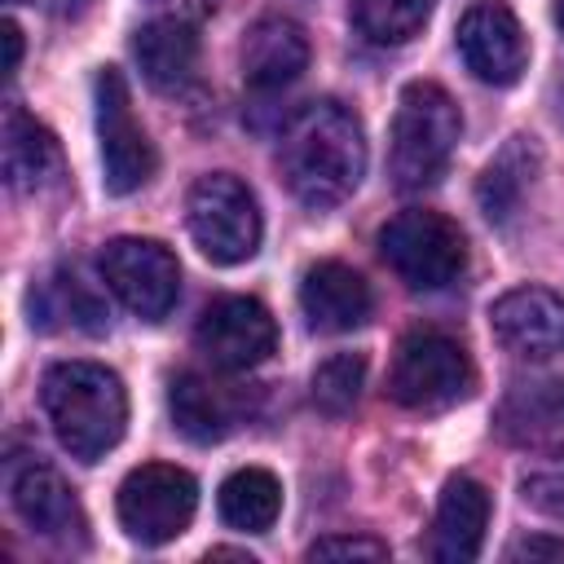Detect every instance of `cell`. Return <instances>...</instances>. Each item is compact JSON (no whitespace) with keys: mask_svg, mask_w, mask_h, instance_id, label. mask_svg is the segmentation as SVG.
I'll return each mask as SVG.
<instances>
[{"mask_svg":"<svg viewBox=\"0 0 564 564\" xmlns=\"http://www.w3.org/2000/svg\"><path fill=\"white\" fill-rule=\"evenodd\" d=\"M278 163L286 189L304 207H335L344 203L366 176V132L357 115L339 101H308L291 115L278 141Z\"/></svg>","mask_w":564,"mask_h":564,"instance_id":"cell-1","label":"cell"},{"mask_svg":"<svg viewBox=\"0 0 564 564\" xmlns=\"http://www.w3.org/2000/svg\"><path fill=\"white\" fill-rule=\"evenodd\" d=\"M44 414L62 449L79 463H101L128 427V392L123 379L97 361H57L40 383Z\"/></svg>","mask_w":564,"mask_h":564,"instance_id":"cell-2","label":"cell"},{"mask_svg":"<svg viewBox=\"0 0 564 564\" xmlns=\"http://www.w3.org/2000/svg\"><path fill=\"white\" fill-rule=\"evenodd\" d=\"M463 137V115L454 106V97L441 84L414 79L401 88L397 97V115H392V145H388V172L401 189H423L432 185L454 145Z\"/></svg>","mask_w":564,"mask_h":564,"instance_id":"cell-3","label":"cell"},{"mask_svg":"<svg viewBox=\"0 0 564 564\" xmlns=\"http://www.w3.org/2000/svg\"><path fill=\"white\" fill-rule=\"evenodd\" d=\"M379 256L410 291H445L467 269V238L449 216L410 207L379 229Z\"/></svg>","mask_w":564,"mask_h":564,"instance_id":"cell-4","label":"cell"},{"mask_svg":"<svg viewBox=\"0 0 564 564\" xmlns=\"http://www.w3.org/2000/svg\"><path fill=\"white\" fill-rule=\"evenodd\" d=\"M185 225L194 247L212 260V264H242L260 251V203L256 194L229 176V172H212L198 176L189 198H185Z\"/></svg>","mask_w":564,"mask_h":564,"instance_id":"cell-5","label":"cell"},{"mask_svg":"<svg viewBox=\"0 0 564 564\" xmlns=\"http://www.w3.org/2000/svg\"><path fill=\"white\" fill-rule=\"evenodd\" d=\"M388 388L405 410H449L471 397L476 370L458 339L441 330H410L397 344Z\"/></svg>","mask_w":564,"mask_h":564,"instance_id":"cell-6","label":"cell"},{"mask_svg":"<svg viewBox=\"0 0 564 564\" xmlns=\"http://www.w3.org/2000/svg\"><path fill=\"white\" fill-rule=\"evenodd\" d=\"M194 507H198V485L185 467H172V463L132 467L115 498L123 533L141 546H163L181 538L194 520Z\"/></svg>","mask_w":564,"mask_h":564,"instance_id":"cell-7","label":"cell"},{"mask_svg":"<svg viewBox=\"0 0 564 564\" xmlns=\"http://www.w3.org/2000/svg\"><path fill=\"white\" fill-rule=\"evenodd\" d=\"M97 141H101V185L110 194L123 198L154 176L159 154H154L145 128L137 123L128 84L115 66H106L97 75Z\"/></svg>","mask_w":564,"mask_h":564,"instance_id":"cell-8","label":"cell"},{"mask_svg":"<svg viewBox=\"0 0 564 564\" xmlns=\"http://www.w3.org/2000/svg\"><path fill=\"white\" fill-rule=\"evenodd\" d=\"M101 278L145 322L167 317L181 295V264L154 238H110L101 247Z\"/></svg>","mask_w":564,"mask_h":564,"instance_id":"cell-9","label":"cell"},{"mask_svg":"<svg viewBox=\"0 0 564 564\" xmlns=\"http://www.w3.org/2000/svg\"><path fill=\"white\" fill-rule=\"evenodd\" d=\"M194 344L220 370H251L278 348V326L260 300L220 295L203 308V317L194 326Z\"/></svg>","mask_w":564,"mask_h":564,"instance_id":"cell-10","label":"cell"},{"mask_svg":"<svg viewBox=\"0 0 564 564\" xmlns=\"http://www.w3.org/2000/svg\"><path fill=\"white\" fill-rule=\"evenodd\" d=\"M458 53L480 84L507 88L529 66V40L507 0H476L458 18Z\"/></svg>","mask_w":564,"mask_h":564,"instance_id":"cell-11","label":"cell"},{"mask_svg":"<svg viewBox=\"0 0 564 564\" xmlns=\"http://www.w3.org/2000/svg\"><path fill=\"white\" fill-rule=\"evenodd\" d=\"M489 326L498 344L516 357H555L564 352V300L546 286H516L494 300Z\"/></svg>","mask_w":564,"mask_h":564,"instance_id":"cell-12","label":"cell"},{"mask_svg":"<svg viewBox=\"0 0 564 564\" xmlns=\"http://www.w3.org/2000/svg\"><path fill=\"white\" fill-rule=\"evenodd\" d=\"M9 502L18 520L40 538H79L84 533V507L66 476L40 458L18 463L9 471Z\"/></svg>","mask_w":564,"mask_h":564,"instance_id":"cell-13","label":"cell"},{"mask_svg":"<svg viewBox=\"0 0 564 564\" xmlns=\"http://www.w3.org/2000/svg\"><path fill=\"white\" fill-rule=\"evenodd\" d=\"M238 62H242V84L251 93H278V88H286L304 75L308 35H304L300 22H291L282 13H264L247 26Z\"/></svg>","mask_w":564,"mask_h":564,"instance_id":"cell-14","label":"cell"},{"mask_svg":"<svg viewBox=\"0 0 564 564\" xmlns=\"http://www.w3.org/2000/svg\"><path fill=\"white\" fill-rule=\"evenodd\" d=\"M300 308L308 317L313 330L322 335H344L352 326H361L375 308V295L366 286V278L339 260H322L304 273L300 282Z\"/></svg>","mask_w":564,"mask_h":564,"instance_id":"cell-15","label":"cell"},{"mask_svg":"<svg viewBox=\"0 0 564 564\" xmlns=\"http://www.w3.org/2000/svg\"><path fill=\"white\" fill-rule=\"evenodd\" d=\"M485 529H489V494L480 480L471 476H449L436 502V520H432V560L441 564H467L480 555L485 546Z\"/></svg>","mask_w":564,"mask_h":564,"instance_id":"cell-16","label":"cell"},{"mask_svg":"<svg viewBox=\"0 0 564 564\" xmlns=\"http://www.w3.org/2000/svg\"><path fill=\"white\" fill-rule=\"evenodd\" d=\"M167 410H172V423L185 441L194 445H212V441H225L238 423V401L234 392L207 383L203 375H176L172 388H167Z\"/></svg>","mask_w":564,"mask_h":564,"instance_id":"cell-17","label":"cell"},{"mask_svg":"<svg viewBox=\"0 0 564 564\" xmlns=\"http://www.w3.org/2000/svg\"><path fill=\"white\" fill-rule=\"evenodd\" d=\"M0 159H4V181L22 194L31 189H44L57 167H62V154H57V141L44 123H35L26 110L9 106L4 115V137H0Z\"/></svg>","mask_w":564,"mask_h":564,"instance_id":"cell-18","label":"cell"},{"mask_svg":"<svg viewBox=\"0 0 564 564\" xmlns=\"http://www.w3.org/2000/svg\"><path fill=\"white\" fill-rule=\"evenodd\" d=\"M132 53L154 88H181L198 66V35L181 18H154L137 31Z\"/></svg>","mask_w":564,"mask_h":564,"instance_id":"cell-19","label":"cell"},{"mask_svg":"<svg viewBox=\"0 0 564 564\" xmlns=\"http://www.w3.org/2000/svg\"><path fill=\"white\" fill-rule=\"evenodd\" d=\"M538 141L516 132L507 137V145L489 159V167L480 172L476 181V198H480V212L494 220V225H507L511 212L524 203L529 185H533V172H538Z\"/></svg>","mask_w":564,"mask_h":564,"instance_id":"cell-20","label":"cell"},{"mask_svg":"<svg viewBox=\"0 0 564 564\" xmlns=\"http://www.w3.org/2000/svg\"><path fill=\"white\" fill-rule=\"evenodd\" d=\"M216 507H220V520L229 529L269 533L273 520H278V511H282V485L264 467H238V471H229L220 480Z\"/></svg>","mask_w":564,"mask_h":564,"instance_id":"cell-21","label":"cell"},{"mask_svg":"<svg viewBox=\"0 0 564 564\" xmlns=\"http://www.w3.org/2000/svg\"><path fill=\"white\" fill-rule=\"evenodd\" d=\"M498 427L507 441H542L564 427V379L511 383L498 405Z\"/></svg>","mask_w":564,"mask_h":564,"instance_id":"cell-22","label":"cell"},{"mask_svg":"<svg viewBox=\"0 0 564 564\" xmlns=\"http://www.w3.org/2000/svg\"><path fill=\"white\" fill-rule=\"evenodd\" d=\"M436 0H352V26L370 44H405L423 31Z\"/></svg>","mask_w":564,"mask_h":564,"instance_id":"cell-23","label":"cell"},{"mask_svg":"<svg viewBox=\"0 0 564 564\" xmlns=\"http://www.w3.org/2000/svg\"><path fill=\"white\" fill-rule=\"evenodd\" d=\"M366 383V357L361 352H335L313 370V405L330 419L348 414Z\"/></svg>","mask_w":564,"mask_h":564,"instance_id":"cell-24","label":"cell"},{"mask_svg":"<svg viewBox=\"0 0 564 564\" xmlns=\"http://www.w3.org/2000/svg\"><path fill=\"white\" fill-rule=\"evenodd\" d=\"M520 498L551 516V520H564V449H551V454H538L524 463L520 471Z\"/></svg>","mask_w":564,"mask_h":564,"instance_id":"cell-25","label":"cell"},{"mask_svg":"<svg viewBox=\"0 0 564 564\" xmlns=\"http://www.w3.org/2000/svg\"><path fill=\"white\" fill-rule=\"evenodd\" d=\"M308 560H388V542L361 533H330L308 546Z\"/></svg>","mask_w":564,"mask_h":564,"instance_id":"cell-26","label":"cell"},{"mask_svg":"<svg viewBox=\"0 0 564 564\" xmlns=\"http://www.w3.org/2000/svg\"><path fill=\"white\" fill-rule=\"evenodd\" d=\"M520 555H551V560H564V542H551V538H529L520 546H511V560Z\"/></svg>","mask_w":564,"mask_h":564,"instance_id":"cell-27","label":"cell"},{"mask_svg":"<svg viewBox=\"0 0 564 564\" xmlns=\"http://www.w3.org/2000/svg\"><path fill=\"white\" fill-rule=\"evenodd\" d=\"M18 62H22V31H18V22H4V70L13 75Z\"/></svg>","mask_w":564,"mask_h":564,"instance_id":"cell-28","label":"cell"},{"mask_svg":"<svg viewBox=\"0 0 564 564\" xmlns=\"http://www.w3.org/2000/svg\"><path fill=\"white\" fill-rule=\"evenodd\" d=\"M555 22H560V31H564V0L555 4Z\"/></svg>","mask_w":564,"mask_h":564,"instance_id":"cell-29","label":"cell"},{"mask_svg":"<svg viewBox=\"0 0 564 564\" xmlns=\"http://www.w3.org/2000/svg\"><path fill=\"white\" fill-rule=\"evenodd\" d=\"M9 4H22V0H9Z\"/></svg>","mask_w":564,"mask_h":564,"instance_id":"cell-30","label":"cell"}]
</instances>
